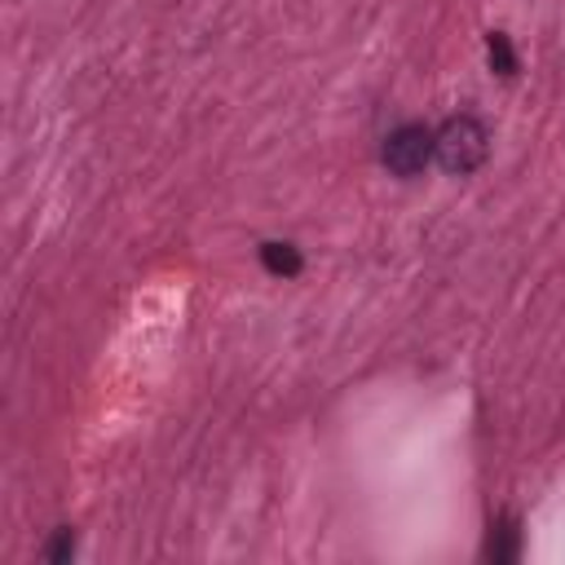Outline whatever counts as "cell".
<instances>
[{"mask_svg": "<svg viewBox=\"0 0 565 565\" xmlns=\"http://www.w3.org/2000/svg\"><path fill=\"white\" fill-rule=\"evenodd\" d=\"M71 556H75V534H71L66 525H62V530H57V534H53V539L44 543V561L62 565V561H71Z\"/></svg>", "mask_w": 565, "mask_h": 565, "instance_id": "cell-6", "label": "cell"}, {"mask_svg": "<svg viewBox=\"0 0 565 565\" xmlns=\"http://www.w3.org/2000/svg\"><path fill=\"white\" fill-rule=\"evenodd\" d=\"M486 62H490V71L499 79H512L516 75V49H512V40L503 31H486Z\"/></svg>", "mask_w": 565, "mask_h": 565, "instance_id": "cell-5", "label": "cell"}, {"mask_svg": "<svg viewBox=\"0 0 565 565\" xmlns=\"http://www.w3.org/2000/svg\"><path fill=\"white\" fill-rule=\"evenodd\" d=\"M260 265H265L274 278H296V274L305 269V256H300L296 243H287V238H269V243H260Z\"/></svg>", "mask_w": 565, "mask_h": 565, "instance_id": "cell-4", "label": "cell"}, {"mask_svg": "<svg viewBox=\"0 0 565 565\" xmlns=\"http://www.w3.org/2000/svg\"><path fill=\"white\" fill-rule=\"evenodd\" d=\"M481 556L490 565H512L521 556V521L512 512H499L486 530V543H481Z\"/></svg>", "mask_w": 565, "mask_h": 565, "instance_id": "cell-3", "label": "cell"}, {"mask_svg": "<svg viewBox=\"0 0 565 565\" xmlns=\"http://www.w3.org/2000/svg\"><path fill=\"white\" fill-rule=\"evenodd\" d=\"M490 154V132L477 115H450L441 128H437V163L450 172V177H468L486 163Z\"/></svg>", "mask_w": 565, "mask_h": 565, "instance_id": "cell-1", "label": "cell"}, {"mask_svg": "<svg viewBox=\"0 0 565 565\" xmlns=\"http://www.w3.org/2000/svg\"><path fill=\"white\" fill-rule=\"evenodd\" d=\"M433 159H437V128H428V124H419V119L397 124V128L380 141V163H384L393 177H402V181L419 177Z\"/></svg>", "mask_w": 565, "mask_h": 565, "instance_id": "cell-2", "label": "cell"}]
</instances>
